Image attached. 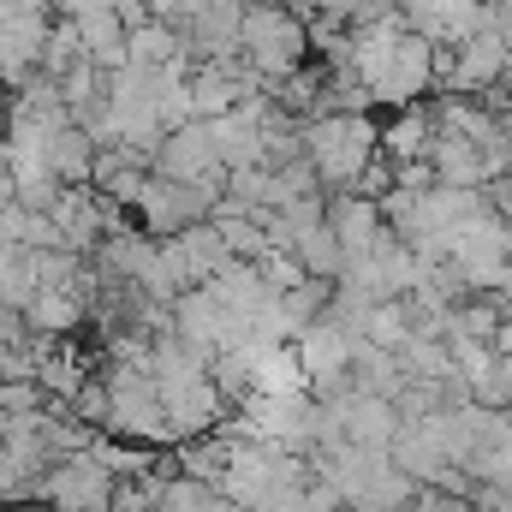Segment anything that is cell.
Wrapping results in <instances>:
<instances>
[{
  "label": "cell",
  "instance_id": "obj_1",
  "mask_svg": "<svg viewBox=\"0 0 512 512\" xmlns=\"http://www.w3.org/2000/svg\"><path fill=\"white\" fill-rule=\"evenodd\" d=\"M0 489H18V459H12L6 441H0Z\"/></svg>",
  "mask_w": 512,
  "mask_h": 512
}]
</instances>
